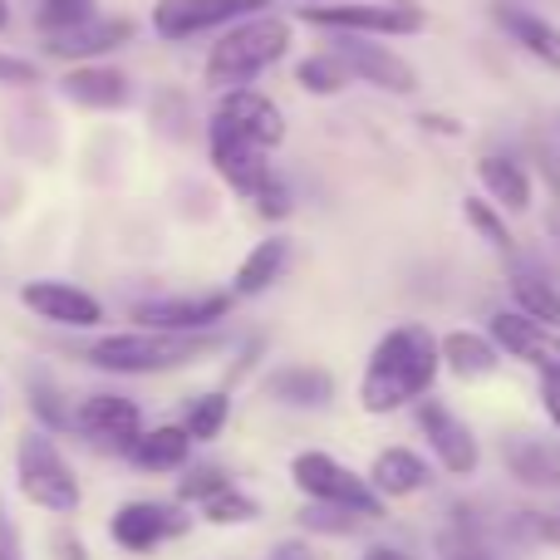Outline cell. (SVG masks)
Segmentation results:
<instances>
[{
	"mask_svg": "<svg viewBox=\"0 0 560 560\" xmlns=\"http://www.w3.org/2000/svg\"><path fill=\"white\" fill-rule=\"evenodd\" d=\"M492 15H497V25H502V35L512 39L516 49H526V55H532V59H541L546 69H556V74H560V30L551 25V20L532 15V10L512 5V0H497V5H492Z\"/></svg>",
	"mask_w": 560,
	"mask_h": 560,
	"instance_id": "e0dca14e",
	"label": "cell"
},
{
	"mask_svg": "<svg viewBox=\"0 0 560 560\" xmlns=\"http://www.w3.org/2000/svg\"><path fill=\"white\" fill-rule=\"evenodd\" d=\"M10 25V5H5V0H0V30H5Z\"/></svg>",
	"mask_w": 560,
	"mask_h": 560,
	"instance_id": "f6af8a7d",
	"label": "cell"
},
{
	"mask_svg": "<svg viewBox=\"0 0 560 560\" xmlns=\"http://www.w3.org/2000/svg\"><path fill=\"white\" fill-rule=\"evenodd\" d=\"M55 546H59V551H65L59 560H89V556H84V546H79V541H69V536H59Z\"/></svg>",
	"mask_w": 560,
	"mask_h": 560,
	"instance_id": "b9f144b4",
	"label": "cell"
},
{
	"mask_svg": "<svg viewBox=\"0 0 560 560\" xmlns=\"http://www.w3.org/2000/svg\"><path fill=\"white\" fill-rule=\"evenodd\" d=\"M364 482L374 487L378 497H413V492H423L433 477H428V463L413 453V447H388V453L374 457Z\"/></svg>",
	"mask_w": 560,
	"mask_h": 560,
	"instance_id": "44dd1931",
	"label": "cell"
},
{
	"mask_svg": "<svg viewBox=\"0 0 560 560\" xmlns=\"http://www.w3.org/2000/svg\"><path fill=\"white\" fill-rule=\"evenodd\" d=\"M30 408H35V418L45 428H69V408H65V398L55 394L49 378H30Z\"/></svg>",
	"mask_w": 560,
	"mask_h": 560,
	"instance_id": "836d02e7",
	"label": "cell"
},
{
	"mask_svg": "<svg viewBox=\"0 0 560 560\" xmlns=\"http://www.w3.org/2000/svg\"><path fill=\"white\" fill-rule=\"evenodd\" d=\"M290 477H295V487L310 497V502H329V506H345V512L354 516H384V497L374 492V487L364 482V477L354 472V467L335 463L329 453H300L295 463H290Z\"/></svg>",
	"mask_w": 560,
	"mask_h": 560,
	"instance_id": "5b68a950",
	"label": "cell"
},
{
	"mask_svg": "<svg viewBox=\"0 0 560 560\" xmlns=\"http://www.w3.org/2000/svg\"><path fill=\"white\" fill-rule=\"evenodd\" d=\"M217 349L212 335H167V329H128V335H104L84 349V359L104 374H163V369H187Z\"/></svg>",
	"mask_w": 560,
	"mask_h": 560,
	"instance_id": "7a4b0ae2",
	"label": "cell"
},
{
	"mask_svg": "<svg viewBox=\"0 0 560 560\" xmlns=\"http://www.w3.org/2000/svg\"><path fill=\"white\" fill-rule=\"evenodd\" d=\"M285 266H290V242L285 236H266V242H256V252L242 261L232 295H266Z\"/></svg>",
	"mask_w": 560,
	"mask_h": 560,
	"instance_id": "484cf974",
	"label": "cell"
},
{
	"mask_svg": "<svg viewBox=\"0 0 560 560\" xmlns=\"http://www.w3.org/2000/svg\"><path fill=\"white\" fill-rule=\"evenodd\" d=\"M222 487H232L226 482V472H217V467H197V472L177 487V497H183V502H207V497L222 492Z\"/></svg>",
	"mask_w": 560,
	"mask_h": 560,
	"instance_id": "d590c367",
	"label": "cell"
},
{
	"mask_svg": "<svg viewBox=\"0 0 560 560\" xmlns=\"http://www.w3.org/2000/svg\"><path fill=\"white\" fill-rule=\"evenodd\" d=\"M20 305L30 315L49 319V325H65V329H94L104 319V305H98L89 290L69 285V280H30L20 290Z\"/></svg>",
	"mask_w": 560,
	"mask_h": 560,
	"instance_id": "5bb4252c",
	"label": "cell"
},
{
	"mask_svg": "<svg viewBox=\"0 0 560 560\" xmlns=\"http://www.w3.org/2000/svg\"><path fill=\"white\" fill-rule=\"evenodd\" d=\"M236 295H163V300H143L133 305L138 329H167V335H202L217 319H226Z\"/></svg>",
	"mask_w": 560,
	"mask_h": 560,
	"instance_id": "30bf717a",
	"label": "cell"
},
{
	"mask_svg": "<svg viewBox=\"0 0 560 560\" xmlns=\"http://www.w3.org/2000/svg\"><path fill=\"white\" fill-rule=\"evenodd\" d=\"M329 55L345 65V74L364 79V84L384 89V94H413L418 89V69L408 65V59H398L394 49L374 45V39H364V35H339V45L329 49Z\"/></svg>",
	"mask_w": 560,
	"mask_h": 560,
	"instance_id": "9c48e42d",
	"label": "cell"
},
{
	"mask_svg": "<svg viewBox=\"0 0 560 560\" xmlns=\"http://www.w3.org/2000/svg\"><path fill=\"white\" fill-rule=\"evenodd\" d=\"M463 212H467V222H472V232L482 236V242H492L497 252H512V226L502 222V212H497L487 197H463Z\"/></svg>",
	"mask_w": 560,
	"mask_h": 560,
	"instance_id": "4dcf8cb0",
	"label": "cell"
},
{
	"mask_svg": "<svg viewBox=\"0 0 560 560\" xmlns=\"http://www.w3.org/2000/svg\"><path fill=\"white\" fill-rule=\"evenodd\" d=\"M212 128H226V133H236L242 143L261 148V153H271L280 138H285V118H280V108L261 89H226L212 114Z\"/></svg>",
	"mask_w": 560,
	"mask_h": 560,
	"instance_id": "ba28073f",
	"label": "cell"
},
{
	"mask_svg": "<svg viewBox=\"0 0 560 560\" xmlns=\"http://www.w3.org/2000/svg\"><path fill=\"white\" fill-rule=\"evenodd\" d=\"M345 65H339L335 55H310V59H300V69H295V84L305 89V94H319V98H329V94H339L345 89Z\"/></svg>",
	"mask_w": 560,
	"mask_h": 560,
	"instance_id": "83f0119b",
	"label": "cell"
},
{
	"mask_svg": "<svg viewBox=\"0 0 560 560\" xmlns=\"http://www.w3.org/2000/svg\"><path fill=\"white\" fill-rule=\"evenodd\" d=\"M187 453H192V438L177 423L148 428V433H138L133 443H128V457H133V467H143V472H177V467L187 463Z\"/></svg>",
	"mask_w": 560,
	"mask_h": 560,
	"instance_id": "603a6c76",
	"label": "cell"
},
{
	"mask_svg": "<svg viewBox=\"0 0 560 560\" xmlns=\"http://www.w3.org/2000/svg\"><path fill=\"white\" fill-rule=\"evenodd\" d=\"M290 49V25L280 15H252L246 25L226 30L207 55V84L212 89H246L256 74L276 65Z\"/></svg>",
	"mask_w": 560,
	"mask_h": 560,
	"instance_id": "3957f363",
	"label": "cell"
},
{
	"mask_svg": "<svg viewBox=\"0 0 560 560\" xmlns=\"http://www.w3.org/2000/svg\"><path fill=\"white\" fill-rule=\"evenodd\" d=\"M252 202H256V212H261V217H271V222H280V217H290V207H295V202H290V187H285V177H266V183H261V192H256L252 197Z\"/></svg>",
	"mask_w": 560,
	"mask_h": 560,
	"instance_id": "e575fe53",
	"label": "cell"
},
{
	"mask_svg": "<svg viewBox=\"0 0 560 560\" xmlns=\"http://www.w3.org/2000/svg\"><path fill=\"white\" fill-rule=\"evenodd\" d=\"M0 560H25V551H20V536H15V526H10L5 512H0Z\"/></svg>",
	"mask_w": 560,
	"mask_h": 560,
	"instance_id": "f35d334b",
	"label": "cell"
},
{
	"mask_svg": "<svg viewBox=\"0 0 560 560\" xmlns=\"http://www.w3.org/2000/svg\"><path fill=\"white\" fill-rule=\"evenodd\" d=\"M453 560H487V556H482V551H457Z\"/></svg>",
	"mask_w": 560,
	"mask_h": 560,
	"instance_id": "ee69618b",
	"label": "cell"
},
{
	"mask_svg": "<svg viewBox=\"0 0 560 560\" xmlns=\"http://www.w3.org/2000/svg\"><path fill=\"white\" fill-rule=\"evenodd\" d=\"M502 463L522 487H536V492L560 487V443H541V438H532V433H512L502 443Z\"/></svg>",
	"mask_w": 560,
	"mask_h": 560,
	"instance_id": "ac0fdd59",
	"label": "cell"
},
{
	"mask_svg": "<svg viewBox=\"0 0 560 560\" xmlns=\"http://www.w3.org/2000/svg\"><path fill=\"white\" fill-rule=\"evenodd\" d=\"M438 369H443L438 339L423 325H398L369 354L359 404H364V413H394V408L413 404V398H423L433 388Z\"/></svg>",
	"mask_w": 560,
	"mask_h": 560,
	"instance_id": "6da1fadb",
	"label": "cell"
},
{
	"mask_svg": "<svg viewBox=\"0 0 560 560\" xmlns=\"http://www.w3.org/2000/svg\"><path fill=\"white\" fill-rule=\"evenodd\" d=\"M310 25L335 30V35H418L428 15L418 5H384V0H359V5H310Z\"/></svg>",
	"mask_w": 560,
	"mask_h": 560,
	"instance_id": "8992f818",
	"label": "cell"
},
{
	"mask_svg": "<svg viewBox=\"0 0 560 560\" xmlns=\"http://www.w3.org/2000/svg\"><path fill=\"white\" fill-rule=\"evenodd\" d=\"M69 428L89 438V443H104V447H124L143 433V408L124 394H89L84 404L69 413Z\"/></svg>",
	"mask_w": 560,
	"mask_h": 560,
	"instance_id": "8fae6325",
	"label": "cell"
},
{
	"mask_svg": "<svg viewBox=\"0 0 560 560\" xmlns=\"http://www.w3.org/2000/svg\"><path fill=\"white\" fill-rule=\"evenodd\" d=\"M266 394L285 408H325L335 398V378L325 369H310V364H290V369H276L266 378Z\"/></svg>",
	"mask_w": 560,
	"mask_h": 560,
	"instance_id": "7402d4cb",
	"label": "cell"
},
{
	"mask_svg": "<svg viewBox=\"0 0 560 560\" xmlns=\"http://www.w3.org/2000/svg\"><path fill=\"white\" fill-rule=\"evenodd\" d=\"M15 482L25 502H35L39 512H55V516H74L79 497H84L74 467L49 443V433H25L15 443Z\"/></svg>",
	"mask_w": 560,
	"mask_h": 560,
	"instance_id": "277c9868",
	"label": "cell"
},
{
	"mask_svg": "<svg viewBox=\"0 0 560 560\" xmlns=\"http://www.w3.org/2000/svg\"><path fill=\"white\" fill-rule=\"evenodd\" d=\"M384 5H418V0H384Z\"/></svg>",
	"mask_w": 560,
	"mask_h": 560,
	"instance_id": "7dc6e473",
	"label": "cell"
},
{
	"mask_svg": "<svg viewBox=\"0 0 560 560\" xmlns=\"http://www.w3.org/2000/svg\"><path fill=\"white\" fill-rule=\"evenodd\" d=\"M226 418H232V398L226 394H202L192 404V413H187V438H192V443H212L217 433H222L226 428Z\"/></svg>",
	"mask_w": 560,
	"mask_h": 560,
	"instance_id": "f1b7e54d",
	"label": "cell"
},
{
	"mask_svg": "<svg viewBox=\"0 0 560 560\" xmlns=\"http://www.w3.org/2000/svg\"><path fill=\"white\" fill-rule=\"evenodd\" d=\"M98 0H39L35 5V25L45 30V35H55V30H69V25H84L89 15H94Z\"/></svg>",
	"mask_w": 560,
	"mask_h": 560,
	"instance_id": "1f68e13d",
	"label": "cell"
},
{
	"mask_svg": "<svg viewBox=\"0 0 560 560\" xmlns=\"http://www.w3.org/2000/svg\"><path fill=\"white\" fill-rule=\"evenodd\" d=\"M423 124L433 128V133H463V124H457V118H433V114H428Z\"/></svg>",
	"mask_w": 560,
	"mask_h": 560,
	"instance_id": "ab89813d",
	"label": "cell"
},
{
	"mask_svg": "<svg viewBox=\"0 0 560 560\" xmlns=\"http://www.w3.org/2000/svg\"><path fill=\"white\" fill-rule=\"evenodd\" d=\"M183 532H187V516L163 502H124L114 512V522H108L114 546H124V551H133V556H148L153 546L173 541V536H183Z\"/></svg>",
	"mask_w": 560,
	"mask_h": 560,
	"instance_id": "7c38bea8",
	"label": "cell"
},
{
	"mask_svg": "<svg viewBox=\"0 0 560 560\" xmlns=\"http://www.w3.org/2000/svg\"><path fill=\"white\" fill-rule=\"evenodd\" d=\"M364 560H413V556H404L398 546H374V551H364Z\"/></svg>",
	"mask_w": 560,
	"mask_h": 560,
	"instance_id": "60d3db41",
	"label": "cell"
},
{
	"mask_svg": "<svg viewBox=\"0 0 560 560\" xmlns=\"http://www.w3.org/2000/svg\"><path fill=\"white\" fill-rule=\"evenodd\" d=\"M551 232H556V242H560V212L551 217Z\"/></svg>",
	"mask_w": 560,
	"mask_h": 560,
	"instance_id": "bcb514c9",
	"label": "cell"
},
{
	"mask_svg": "<svg viewBox=\"0 0 560 560\" xmlns=\"http://www.w3.org/2000/svg\"><path fill=\"white\" fill-rule=\"evenodd\" d=\"M0 84H10V89H30V84H39V69L30 65V59L0 55Z\"/></svg>",
	"mask_w": 560,
	"mask_h": 560,
	"instance_id": "8d00e7d4",
	"label": "cell"
},
{
	"mask_svg": "<svg viewBox=\"0 0 560 560\" xmlns=\"http://www.w3.org/2000/svg\"><path fill=\"white\" fill-rule=\"evenodd\" d=\"M212 163L242 197H256L261 192V183L271 177V163H266L261 148L242 143V138L226 133V128H212Z\"/></svg>",
	"mask_w": 560,
	"mask_h": 560,
	"instance_id": "d6986e66",
	"label": "cell"
},
{
	"mask_svg": "<svg viewBox=\"0 0 560 560\" xmlns=\"http://www.w3.org/2000/svg\"><path fill=\"white\" fill-rule=\"evenodd\" d=\"M477 177H482V187L492 192V202L506 207V212H526V207H532V177H526V167L516 163V158H506V153L482 158Z\"/></svg>",
	"mask_w": 560,
	"mask_h": 560,
	"instance_id": "d4e9b609",
	"label": "cell"
},
{
	"mask_svg": "<svg viewBox=\"0 0 560 560\" xmlns=\"http://www.w3.org/2000/svg\"><path fill=\"white\" fill-rule=\"evenodd\" d=\"M541 404H546V413H551V423L560 433V374H541Z\"/></svg>",
	"mask_w": 560,
	"mask_h": 560,
	"instance_id": "74e56055",
	"label": "cell"
},
{
	"mask_svg": "<svg viewBox=\"0 0 560 560\" xmlns=\"http://www.w3.org/2000/svg\"><path fill=\"white\" fill-rule=\"evenodd\" d=\"M271 0H158L153 5V30L163 39H192L207 30H222L242 15H261Z\"/></svg>",
	"mask_w": 560,
	"mask_h": 560,
	"instance_id": "52a82bcc",
	"label": "cell"
},
{
	"mask_svg": "<svg viewBox=\"0 0 560 560\" xmlns=\"http://www.w3.org/2000/svg\"><path fill=\"white\" fill-rule=\"evenodd\" d=\"M438 359H443L457 378H487V374H497V364H502L492 339L472 335V329H453V335L438 345Z\"/></svg>",
	"mask_w": 560,
	"mask_h": 560,
	"instance_id": "cb8c5ba5",
	"label": "cell"
},
{
	"mask_svg": "<svg viewBox=\"0 0 560 560\" xmlns=\"http://www.w3.org/2000/svg\"><path fill=\"white\" fill-rule=\"evenodd\" d=\"M359 522H364V516L345 512V506H329V502H315V506H305V512H300V526H305V532H335V536H349Z\"/></svg>",
	"mask_w": 560,
	"mask_h": 560,
	"instance_id": "d6a6232c",
	"label": "cell"
},
{
	"mask_svg": "<svg viewBox=\"0 0 560 560\" xmlns=\"http://www.w3.org/2000/svg\"><path fill=\"white\" fill-rule=\"evenodd\" d=\"M418 428H423L433 457L453 477H472L477 472V463H482V453H477V438H472V428H467L463 418L453 413V408L433 404V398H428V404H418Z\"/></svg>",
	"mask_w": 560,
	"mask_h": 560,
	"instance_id": "4fadbf2b",
	"label": "cell"
},
{
	"mask_svg": "<svg viewBox=\"0 0 560 560\" xmlns=\"http://www.w3.org/2000/svg\"><path fill=\"white\" fill-rule=\"evenodd\" d=\"M128 39H133V20L89 15L84 25H69V30L45 35V55H55V59H98V55H108V49L128 45Z\"/></svg>",
	"mask_w": 560,
	"mask_h": 560,
	"instance_id": "2e32d148",
	"label": "cell"
},
{
	"mask_svg": "<svg viewBox=\"0 0 560 560\" xmlns=\"http://www.w3.org/2000/svg\"><path fill=\"white\" fill-rule=\"evenodd\" d=\"M492 345L506 349L512 359H522V364H532L536 374H560V335L536 325V319L516 315V310L492 315Z\"/></svg>",
	"mask_w": 560,
	"mask_h": 560,
	"instance_id": "9a60e30c",
	"label": "cell"
},
{
	"mask_svg": "<svg viewBox=\"0 0 560 560\" xmlns=\"http://www.w3.org/2000/svg\"><path fill=\"white\" fill-rule=\"evenodd\" d=\"M59 89H65V98L69 104H79V108H124L128 98H133L128 74H118V69H108V65L69 69V74L59 79Z\"/></svg>",
	"mask_w": 560,
	"mask_h": 560,
	"instance_id": "ffe728a7",
	"label": "cell"
},
{
	"mask_svg": "<svg viewBox=\"0 0 560 560\" xmlns=\"http://www.w3.org/2000/svg\"><path fill=\"white\" fill-rule=\"evenodd\" d=\"M541 536H546V541H556V546H560V512H556V516H546V522H541Z\"/></svg>",
	"mask_w": 560,
	"mask_h": 560,
	"instance_id": "7bdbcfd3",
	"label": "cell"
},
{
	"mask_svg": "<svg viewBox=\"0 0 560 560\" xmlns=\"http://www.w3.org/2000/svg\"><path fill=\"white\" fill-rule=\"evenodd\" d=\"M512 300H516V315L536 319L546 329H560V290L551 280L532 276V271H516L512 276Z\"/></svg>",
	"mask_w": 560,
	"mask_h": 560,
	"instance_id": "4316f807",
	"label": "cell"
},
{
	"mask_svg": "<svg viewBox=\"0 0 560 560\" xmlns=\"http://www.w3.org/2000/svg\"><path fill=\"white\" fill-rule=\"evenodd\" d=\"M202 516L212 526H246V522H256V516H261V506H256L246 492H236V487H222V492H212L202 502Z\"/></svg>",
	"mask_w": 560,
	"mask_h": 560,
	"instance_id": "f546056e",
	"label": "cell"
}]
</instances>
